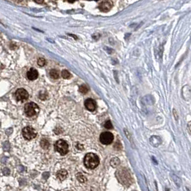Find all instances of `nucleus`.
<instances>
[{
  "mask_svg": "<svg viewBox=\"0 0 191 191\" xmlns=\"http://www.w3.org/2000/svg\"><path fill=\"white\" fill-rule=\"evenodd\" d=\"M100 160L98 155L94 153H88L84 158V165L88 169H94L99 165Z\"/></svg>",
  "mask_w": 191,
  "mask_h": 191,
  "instance_id": "nucleus-1",
  "label": "nucleus"
},
{
  "mask_svg": "<svg viewBox=\"0 0 191 191\" xmlns=\"http://www.w3.org/2000/svg\"><path fill=\"white\" fill-rule=\"evenodd\" d=\"M24 111L27 116L28 117H32L38 114V113L40 111L39 106H37V104H36L34 102H30L27 104L25 106L24 108Z\"/></svg>",
  "mask_w": 191,
  "mask_h": 191,
  "instance_id": "nucleus-2",
  "label": "nucleus"
},
{
  "mask_svg": "<svg viewBox=\"0 0 191 191\" xmlns=\"http://www.w3.org/2000/svg\"><path fill=\"white\" fill-rule=\"evenodd\" d=\"M55 149L61 155H66L68 152V144L63 139H60L55 143Z\"/></svg>",
  "mask_w": 191,
  "mask_h": 191,
  "instance_id": "nucleus-3",
  "label": "nucleus"
},
{
  "mask_svg": "<svg viewBox=\"0 0 191 191\" xmlns=\"http://www.w3.org/2000/svg\"><path fill=\"white\" fill-rule=\"evenodd\" d=\"M23 135L26 140H31L37 137V132L31 127H26L23 129Z\"/></svg>",
  "mask_w": 191,
  "mask_h": 191,
  "instance_id": "nucleus-4",
  "label": "nucleus"
},
{
  "mask_svg": "<svg viewBox=\"0 0 191 191\" xmlns=\"http://www.w3.org/2000/svg\"><path fill=\"white\" fill-rule=\"evenodd\" d=\"M99 139L103 144L108 145V144L112 143L113 140H114V135L109 132H103L100 135Z\"/></svg>",
  "mask_w": 191,
  "mask_h": 191,
  "instance_id": "nucleus-5",
  "label": "nucleus"
},
{
  "mask_svg": "<svg viewBox=\"0 0 191 191\" xmlns=\"http://www.w3.org/2000/svg\"><path fill=\"white\" fill-rule=\"evenodd\" d=\"M14 95H15V98L17 99V101H21V102L26 101L29 98L28 92L25 89H24V88H19V89H17Z\"/></svg>",
  "mask_w": 191,
  "mask_h": 191,
  "instance_id": "nucleus-6",
  "label": "nucleus"
},
{
  "mask_svg": "<svg viewBox=\"0 0 191 191\" xmlns=\"http://www.w3.org/2000/svg\"><path fill=\"white\" fill-rule=\"evenodd\" d=\"M116 176H118L119 180L122 184H124V185L129 184V181L127 179H126V177H131V176H130V174L127 170H123V168L120 170L118 172V173L116 172Z\"/></svg>",
  "mask_w": 191,
  "mask_h": 191,
  "instance_id": "nucleus-7",
  "label": "nucleus"
},
{
  "mask_svg": "<svg viewBox=\"0 0 191 191\" xmlns=\"http://www.w3.org/2000/svg\"><path fill=\"white\" fill-rule=\"evenodd\" d=\"M84 105L86 108V109L90 111H94L96 109V107H97L95 101L93 99H92V98H88V99H86L85 101Z\"/></svg>",
  "mask_w": 191,
  "mask_h": 191,
  "instance_id": "nucleus-8",
  "label": "nucleus"
},
{
  "mask_svg": "<svg viewBox=\"0 0 191 191\" xmlns=\"http://www.w3.org/2000/svg\"><path fill=\"white\" fill-rule=\"evenodd\" d=\"M112 7V4L109 1H104L99 4V9L103 12H109Z\"/></svg>",
  "mask_w": 191,
  "mask_h": 191,
  "instance_id": "nucleus-9",
  "label": "nucleus"
},
{
  "mask_svg": "<svg viewBox=\"0 0 191 191\" xmlns=\"http://www.w3.org/2000/svg\"><path fill=\"white\" fill-rule=\"evenodd\" d=\"M27 77L29 80L30 81H34V80H36L38 77V72L37 71L36 69H35L33 68H30V70L27 71Z\"/></svg>",
  "mask_w": 191,
  "mask_h": 191,
  "instance_id": "nucleus-10",
  "label": "nucleus"
},
{
  "mask_svg": "<svg viewBox=\"0 0 191 191\" xmlns=\"http://www.w3.org/2000/svg\"><path fill=\"white\" fill-rule=\"evenodd\" d=\"M68 176V172L65 170H60L57 172V177L60 180H64Z\"/></svg>",
  "mask_w": 191,
  "mask_h": 191,
  "instance_id": "nucleus-11",
  "label": "nucleus"
},
{
  "mask_svg": "<svg viewBox=\"0 0 191 191\" xmlns=\"http://www.w3.org/2000/svg\"><path fill=\"white\" fill-rule=\"evenodd\" d=\"M40 146L42 149H48L50 147V142L48 139H42L41 142H40Z\"/></svg>",
  "mask_w": 191,
  "mask_h": 191,
  "instance_id": "nucleus-12",
  "label": "nucleus"
},
{
  "mask_svg": "<svg viewBox=\"0 0 191 191\" xmlns=\"http://www.w3.org/2000/svg\"><path fill=\"white\" fill-rule=\"evenodd\" d=\"M50 76L51 78H53L54 79H58L59 78V72L55 69H52L50 71Z\"/></svg>",
  "mask_w": 191,
  "mask_h": 191,
  "instance_id": "nucleus-13",
  "label": "nucleus"
},
{
  "mask_svg": "<svg viewBox=\"0 0 191 191\" xmlns=\"http://www.w3.org/2000/svg\"><path fill=\"white\" fill-rule=\"evenodd\" d=\"M119 163H120V160L117 158H114L111 160V165L113 167H117L119 165Z\"/></svg>",
  "mask_w": 191,
  "mask_h": 191,
  "instance_id": "nucleus-14",
  "label": "nucleus"
},
{
  "mask_svg": "<svg viewBox=\"0 0 191 191\" xmlns=\"http://www.w3.org/2000/svg\"><path fill=\"white\" fill-rule=\"evenodd\" d=\"M61 76L64 79H69L71 77V74L67 70H63L61 73Z\"/></svg>",
  "mask_w": 191,
  "mask_h": 191,
  "instance_id": "nucleus-15",
  "label": "nucleus"
},
{
  "mask_svg": "<svg viewBox=\"0 0 191 191\" xmlns=\"http://www.w3.org/2000/svg\"><path fill=\"white\" fill-rule=\"evenodd\" d=\"M76 177H77V179L81 182V183H86V177H85L84 175L81 173H78V174L76 175Z\"/></svg>",
  "mask_w": 191,
  "mask_h": 191,
  "instance_id": "nucleus-16",
  "label": "nucleus"
},
{
  "mask_svg": "<svg viewBox=\"0 0 191 191\" xmlns=\"http://www.w3.org/2000/svg\"><path fill=\"white\" fill-rule=\"evenodd\" d=\"M88 88L86 85H81L79 87V91L82 93H86L88 92Z\"/></svg>",
  "mask_w": 191,
  "mask_h": 191,
  "instance_id": "nucleus-17",
  "label": "nucleus"
},
{
  "mask_svg": "<svg viewBox=\"0 0 191 191\" xmlns=\"http://www.w3.org/2000/svg\"><path fill=\"white\" fill-rule=\"evenodd\" d=\"M48 97V94L45 91H41L39 94V98L42 100H45Z\"/></svg>",
  "mask_w": 191,
  "mask_h": 191,
  "instance_id": "nucleus-18",
  "label": "nucleus"
},
{
  "mask_svg": "<svg viewBox=\"0 0 191 191\" xmlns=\"http://www.w3.org/2000/svg\"><path fill=\"white\" fill-rule=\"evenodd\" d=\"M104 126L106 129H113V125H112V124H111V121H109H109H106Z\"/></svg>",
  "mask_w": 191,
  "mask_h": 191,
  "instance_id": "nucleus-19",
  "label": "nucleus"
},
{
  "mask_svg": "<svg viewBox=\"0 0 191 191\" xmlns=\"http://www.w3.org/2000/svg\"><path fill=\"white\" fill-rule=\"evenodd\" d=\"M37 64H38V65H40V66H44V65L46 64V60H45L44 58H39L38 60H37Z\"/></svg>",
  "mask_w": 191,
  "mask_h": 191,
  "instance_id": "nucleus-20",
  "label": "nucleus"
},
{
  "mask_svg": "<svg viewBox=\"0 0 191 191\" xmlns=\"http://www.w3.org/2000/svg\"><path fill=\"white\" fill-rule=\"evenodd\" d=\"M3 149L6 152H7V151H9L10 149V144H9L8 142H6L4 143V144H3Z\"/></svg>",
  "mask_w": 191,
  "mask_h": 191,
  "instance_id": "nucleus-21",
  "label": "nucleus"
},
{
  "mask_svg": "<svg viewBox=\"0 0 191 191\" xmlns=\"http://www.w3.org/2000/svg\"><path fill=\"white\" fill-rule=\"evenodd\" d=\"M2 173L4 175H9L10 174V170L8 168H4L2 170Z\"/></svg>",
  "mask_w": 191,
  "mask_h": 191,
  "instance_id": "nucleus-22",
  "label": "nucleus"
},
{
  "mask_svg": "<svg viewBox=\"0 0 191 191\" xmlns=\"http://www.w3.org/2000/svg\"><path fill=\"white\" fill-rule=\"evenodd\" d=\"M12 133V128H9V129L6 130V134L8 135V136H9V135L11 134Z\"/></svg>",
  "mask_w": 191,
  "mask_h": 191,
  "instance_id": "nucleus-23",
  "label": "nucleus"
},
{
  "mask_svg": "<svg viewBox=\"0 0 191 191\" xmlns=\"http://www.w3.org/2000/svg\"><path fill=\"white\" fill-rule=\"evenodd\" d=\"M35 2L38 4H42L43 2V0H35Z\"/></svg>",
  "mask_w": 191,
  "mask_h": 191,
  "instance_id": "nucleus-24",
  "label": "nucleus"
},
{
  "mask_svg": "<svg viewBox=\"0 0 191 191\" xmlns=\"http://www.w3.org/2000/svg\"><path fill=\"white\" fill-rule=\"evenodd\" d=\"M76 0H68V2L70 3H73L74 2H76Z\"/></svg>",
  "mask_w": 191,
  "mask_h": 191,
  "instance_id": "nucleus-25",
  "label": "nucleus"
},
{
  "mask_svg": "<svg viewBox=\"0 0 191 191\" xmlns=\"http://www.w3.org/2000/svg\"><path fill=\"white\" fill-rule=\"evenodd\" d=\"M88 1H98V0H88Z\"/></svg>",
  "mask_w": 191,
  "mask_h": 191,
  "instance_id": "nucleus-26",
  "label": "nucleus"
}]
</instances>
